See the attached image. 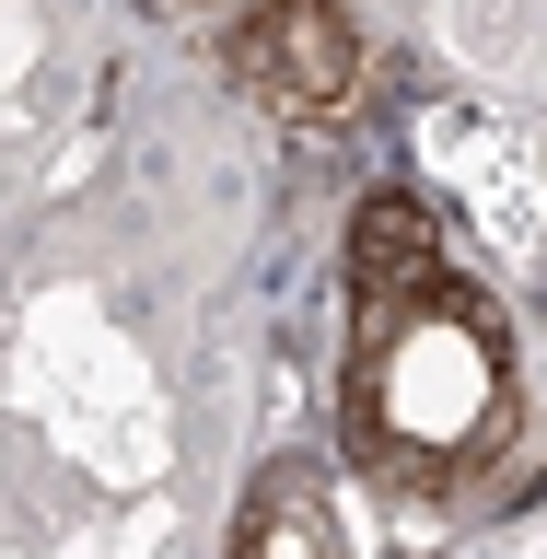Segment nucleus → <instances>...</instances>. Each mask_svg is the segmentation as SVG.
<instances>
[{
  "label": "nucleus",
  "instance_id": "1",
  "mask_svg": "<svg viewBox=\"0 0 547 559\" xmlns=\"http://www.w3.org/2000/svg\"><path fill=\"white\" fill-rule=\"evenodd\" d=\"M524 419L513 326L454 269L431 210L373 187L349 222V326H338V454L384 489H466Z\"/></svg>",
  "mask_w": 547,
  "mask_h": 559
},
{
  "label": "nucleus",
  "instance_id": "2",
  "mask_svg": "<svg viewBox=\"0 0 547 559\" xmlns=\"http://www.w3.org/2000/svg\"><path fill=\"white\" fill-rule=\"evenodd\" d=\"M222 70H234L269 117L314 129V117H338V105L361 94V35H349L338 0H257V12L222 35Z\"/></svg>",
  "mask_w": 547,
  "mask_h": 559
},
{
  "label": "nucleus",
  "instance_id": "3",
  "mask_svg": "<svg viewBox=\"0 0 547 559\" xmlns=\"http://www.w3.org/2000/svg\"><path fill=\"white\" fill-rule=\"evenodd\" d=\"M234 559H338V513H326V489H314L304 466H280V478L245 501Z\"/></svg>",
  "mask_w": 547,
  "mask_h": 559
}]
</instances>
